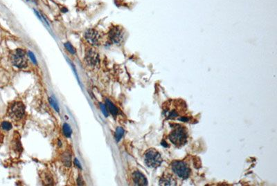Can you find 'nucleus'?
<instances>
[{
    "label": "nucleus",
    "mask_w": 277,
    "mask_h": 186,
    "mask_svg": "<svg viewBox=\"0 0 277 186\" xmlns=\"http://www.w3.org/2000/svg\"><path fill=\"white\" fill-rule=\"evenodd\" d=\"M169 140L177 147L184 145L187 141V130L183 126L177 125L169 134Z\"/></svg>",
    "instance_id": "obj_1"
},
{
    "label": "nucleus",
    "mask_w": 277,
    "mask_h": 186,
    "mask_svg": "<svg viewBox=\"0 0 277 186\" xmlns=\"http://www.w3.org/2000/svg\"><path fill=\"white\" fill-rule=\"evenodd\" d=\"M144 162L147 166L155 168L161 165L162 159H161L160 154L157 150H154V149H150L145 153Z\"/></svg>",
    "instance_id": "obj_2"
},
{
    "label": "nucleus",
    "mask_w": 277,
    "mask_h": 186,
    "mask_svg": "<svg viewBox=\"0 0 277 186\" xmlns=\"http://www.w3.org/2000/svg\"><path fill=\"white\" fill-rule=\"evenodd\" d=\"M171 169L178 177L187 179L189 177L191 170L187 164L182 161H175L171 163Z\"/></svg>",
    "instance_id": "obj_3"
},
{
    "label": "nucleus",
    "mask_w": 277,
    "mask_h": 186,
    "mask_svg": "<svg viewBox=\"0 0 277 186\" xmlns=\"http://www.w3.org/2000/svg\"><path fill=\"white\" fill-rule=\"evenodd\" d=\"M11 62L14 66L22 69L27 67L28 58L25 51L21 49H16L11 55Z\"/></svg>",
    "instance_id": "obj_4"
},
{
    "label": "nucleus",
    "mask_w": 277,
    "mask_h": 186,
    "mask_svg": "<svg viewBox=\"0 0 277 186\" xmlns=\"http://www.w3.org/2000/svg\"><path fill=\"white\" fill-rule=\"evenodd\" d=\"M85 38L92 46H99L102 42V37L95 29H88L85 33Z\"/></svg>",
    "instance_id": "obj_5"
},
{
    "label": "nucleus",
    "mask_w": 277,
    "mask_h": 186,
    "mask_svg": "<svg viewBox=\"0 0 277 186\" xmlns=\"http://www.w3.org/2000/svg\"><path fill=\"white\" fill-rule=\"evenodd\" d=\"M25 113V106L21 102H15L10 108V115L16 119L21 118Z\"/></svg>",
    "instance_id": "obj_6"
},
{
    "label": "nucleus",
    "mask_w": 277,
    "mask_h": 186,
    "mask_svg": "<svg viewBox=\"0 0 277 186\" xmlns=\"http://www.w3.org/2000/svg\"><path fill=\"white\" fill-rule=\"evenodd\" d=\"M123 38L122 29L119 27H114L109 30L108 38L112 43L119 44Z\"/></svg>",
    "instance_id": "obj_7"
},
{
    "label": "nucleus",
    "mask_w": 277,
    "mask_h": 186,
    "mask_svg": "<svg viewBox=\"0 0 277 186\" xmlns=\"http://www.w3.org/2000/svg\"><path fill=\"white\" fill-rule=\"evenodd\" d=\"M85 61L89 65L92 66H97L99 63V56L97 52L94 49H90L86 52L85 55Z\"/></svg>",
    "instance_id": "obj_8"
},
{
    "label": "nucleus",
    "mask_w": 277,
    "mask_h": 186,
    "mask_svg": "<svg viewBox=\"0 0 277 186\" xmlns=\"http://www.w3.org/2000/svg\"><path fill=\"white\" fill-rule=\"evenodd\" d=\"M133 179L135 185L144 186L148 185L146 176L139 171H135L133 173Z\"/></svg>",
    "instance_id": "obj_9"
},
{
    "label": "nucleus",
    "mask_w": 277,
    "mask_h": 186,
    "mask_svg": "<svg viewBox=\"0 0 277 186\" xmlns=\"http://www.w3.org/2000/svg\"><path fill=\"white\" fill-rule=\"evenodd\" d=\"M160 185H175L176 181L171 175L162 176L160 180Z\"/></svg>",
    "instance_id": "obj_10"
},
{
    "label": "nucleus",
    "mask_w": 277,
    "mask_h": 186,
    "mask_svg": "<svg viewBox=\"0 0 277 186\" xmlns=\"http://www.w3.org/2000/svg\"><path fill=\"white\" fill-rule=\"evenodd\" d=\"M105 102H106V107H107V109H108L109 112L112 114L113 116L116 117L119 113L118 108H117L116 106H115L114 104L112 103L110 100L108 99L106 100Z\"/></svg>",
    "instance_id": "obj_11"
},
{
    "label": "nucleus",
    "mask_w": 277,
    "mask_h": 186,
    "mask_svg": "<svg viewBox=\"0 0 277 186\" xmlns=\"http://www.w3.org/2000/svg\"><path fill=\"white\" fill-rule=\"evenodd\" d=\"M61 160H62L63 164L65 166L71 167V165H72V156H71L69 152L67 151L65 152L62 155Z\"/></svg>",
    "instance_id": "obj_12"
},
{
    "label": "nucleus",
    "mask_w": 277,
    "mask_h": 186,
    "mask_svg": "<svg viewBox=\"0 0 277 186\" xmlns=\"http://www.w3.org/2000/svg\"><path fill=\"white\" fill-rule=\"evenodd\" d=\"M62 131L64 135L67 138H71L72 134V130L71 129V127L67 123H65L63 124L62 127Z\"/></svg>",
    "instance_id": "obj_13"
},
{
    "label": "nucleus",
    "mask_w": 277,
    "mask_h": 186,
    "mask_svg": "<svg viewBox=\"0 0 277 186\" xmlns=\"http://www.w3.org/2000/svg\"><path fill=\"white\" fill-rule=\"evenodd\" d=\"M123 134H124V129H123L122 127H117L116 129V133H115V139H116V142H119V141L121 139V138L123 136Z\"/></svg>",
    "instance_id": "obj_14"
},
{
    "label": "nucleus",
    "mask_w": 277,
    "mask_h": 186,
    "mask_svg": "<svg viewBox=\"0 0 277 186\" xmlns=\"http://www.w3.org/2000/svg\"><path fill=\"white\" fill-rule=\"evenodd\" d=\"M49 103L51 104V105L52 106V107H53V109L57 111V112H60V108H59V106L58 105L57 101L55 100V98L53 97L49 98Z\"/></svg>",
    "instance_id": "obj_15"
},
{
    "label": "nucleus",
    "mask_w": 277,
    "mask_h": 186,
    "mask_svg": "<svg viewBox=\"0 0 277 186\" xmlns=\"http://www.w3.org/2000/svg\"><path fill=\"white\" fill-rule=\"evenodd\" d=\"M64 46H65V47L66 48V49L67 50V51L69 52L70 53H72V54H75L76 53V51L75 48H74V46L69 43V42H66V43H65Z\"/></svg>",
    "instance_id": "obj_16"
},
{
    "label": "nucleus",
    "mask_w": 277,
    "mask_h": 186,
    "mask_svg": "<svg viewBox=\"0 0 277 186\" xmlns=\"http://www.w3.org/2000/svg\"><path fill=\"white\" fill-rule=\"evenodd\" d=\"M1 127L4 130L6 131H8L12 129V124L8 121H4L1 124Z\"/></svg>",
    "instance_id": "obj_17"
},
{
    "label": "nucleus",
    "mask_w": 277,
    "mask_h": 186,
    "mask_svg": "<svg viewBox=\"0 0 277 186\" xmlns=\"http://www.w3.org/2000/svg\"><path fill=\"white\" fill-rule=\"evenodd\" d=\"M100 107H101L102 112H103V114L105 115V116L108 117L109 113H108V111H107V107H106V105H105L103 103H100Z\"/></svg>",
    "instance_id": "obj_18"
},
{
    "label": "nucleus",
    "mask_w": 277,
    "mask_h": 186,
    "mask_svg": "<svg viewBox=\"0 0 277 186\" xmlns=\"http://www.w3.org/2000/svg\"><path fill=\"white\" fill-rule=\"evenodd\" d=\"M28 55H29V56L31 59V61H32L35 64H37V60H36V58H35L34 54H33L31 51H29L28 52Z\"/></svg>",
    "instance_id": "obj_19"
},
{
    "label": "nucleus",
    "mask_w": 277,
    "mask_h": 186,
    "mask_svg": "<svg viewBox=\"0 0 277 186\" xmlns=\"http://www.w3.org/2000/svg\"><path fill=\"white\" fill-rule=\"evenodd\" d=\"M85 182L84 181H83V177H82V176L81 175H79V177H78L77 178V183H78V185H85Z\"/></svg>",
    "instance_id": "obj_20"
},
{
    "label": "nucleus",
    "mask_w": 277,
    "mask_h": 186,
    "mask_svg": "<svg viewBox=\"0 0 277 186\" xmlns=\"http://www.w3.org/2000/svg\"><path fill=\"white\" fill-rule=\"evenodd\" d=\"M74 164L76 165V167H79V169H82L81 165V164H80V163H79V160H78L77 159H74Z\"/></svg>",
    "instance_id": "obj_21"
}]
</instances>
